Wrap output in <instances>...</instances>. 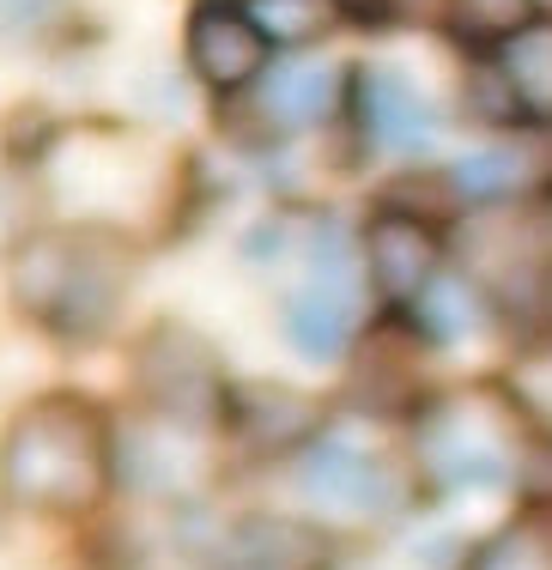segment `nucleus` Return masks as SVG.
I'll return each instance as SVG.
<instances>
[{"mask_svg":"<svg viewBox=\"0 0 552 570\" xmlns=\"http://www.w3.org/2000/svg\"><path fill=\"white\" fill-rule=\"evenodd\" d=\"M328 570H413V564L383 540V547H341V552L328 559Z\"/></svg>","mask_w":552,"mask_h":570,"instance_id":"obj_23","label":"nucleus"},{"mask_svg":"<svg viewBox=\"0 0 552 570\" xmlns=\"http://www.w3.org/2000/svg\"><path fill=\"white\" fill-rule=\"evenodd\" d=\"M492 383L510 395V406L522 413V425H534L541 438H552V334H522V341H510V352L492 364Z\"/></svg>","mask_w":552,"mask_h":570,"instance_id":"obj_19","label":"nucleus"},{"mask_svg":"<svg viewBox=\"0 0 552 570\" xmlns=\"http://www.w3.org/2000/svg\"><path fill=\"white\" fill-rule=\"evenodd\" d=\"M383 322H388V316H383ZM395 322L431 352V358H450V352H474L480 341H492V334H504V328H510L504 309H497L492 297L462 274V267H450V274H443V279L420 297V304H413L407 316H395Z\"/></svg>","mask_w":552,"mask_h":570,"instance_id":"obj_15","label":"nucleus"},{"mask_svg":"<svg viewBox=\"0 0 552 570\" xmlns=\"http://www.w3.org/2000/svg\"><path fill=\"white\" fill-rule=\"evenodd\" d=\"M274 43L262 37V24L249 19L244 0H188L183 12V43L177 67L195 79V91L219 110H237L267 73H274Z\"/></svg>","mask_w":552,"mask_h":570,"instance_id":"obj_12","label":"nucleus"},{"mask_svg":"<svg viewBox=\"0 0 552 570\" xmlns=\"http://www.w3.org/2000/svg\"><path fill=\"white\" fill-rule=\"evenodd\" d=\"M334 406H341V395L286 383V376H237L231 419H225V455L244 473H279L328 431Z\"/></svg>","mask_w":552,"mask_h":570,"instance_id":"obj_11","label":"nucleus"},{"mask_svg":"<svg viewBox=\"0 0 552 570\" xmlns=\"http://www.w3.org/2000/svg\"><path fill=\"white\" fill-rule=\"evenodd\" d=\"M534 334H552V262L541 274V297H534Z\"/></svg>","mask_w":552,"mask_h":570,"instance_id":"obj_25","label":"nucleus"},{"mask_svg":"<svg viewBox=\"0 0 552 570\" xmlns=\"http://www.w3.org/2000/svg\"><path fill=\"white\" fill-rule=\"evenodd\" d=\"M225 473H231L225 438L170 425V419L146 413L134 401L116 406V480H122L128 510L183 515L195 504H213Z\"/></svg>","mask_w":552,"mask_h":570,"instance_id":"obj_7","label":"nucleus"},{"mask_svg":"<svg viewBox=\"0 0 552 570\" xmlns=\"http://www.w3.org/2000/svg\"><path fill=\"white\" fill-rule=\"evenodd\" d=\"M529 0H450V24L443 31L462 49H497L516 24H529Z\"/></svg>","mask_w":552,"mask_h":570,"instance_id":"obj_21","label":"nucleus"},{"mask_svg":"<svg viewBox=\"0 0 552 570\" xmlns=\"http://www.w3.org/2000/svg\"><path fill=\"white\" fill-rule=\"evenodd\" d=\"M37 165L49 183V207L56 225H86V230H110L146 249L152 225H177V213L188 207V170L177 165L165 140H152L146 128H116V121H61L43 146Z\"/></svg>","mask_w":552,"mask_h":570,"instance_id":"obj_3","label":"nucleus"},{"mask_svg":"<svg viewBox=\"0 0 552 570\" xmlns=\"http://www.w3.org/2000/svg\"><path fill=\"white\" fill-rule=\"evenodd\" d=\"M7 12V37H24V43H43V37H61L67 31V0H0Z\"/></svg>","mask_w":552,"mask_h":570,"instance_id":"obj_22","label":"nucleus"},{"mask_svg":"<svg viewBox=\"0 0 552 570\" xmlns=\"http://www.w3.org/2000/svg\"><path fill=\"white\" fill-rule=\"evenodd\" d=\"M274 56H322L341 31H353L341 0H244Z\"/></svg>","mask_w":552,"mask_h":570,"instance_id":"obj_16","label":"nucleus"},{"mask_svg":"<svg viewBox=\"0 0 552 570\" xmlns=\"http://www.w3.org/2000/svg\"><path fill=\"white\" fill-rule=\"evenodd\" d=\"M462 86H455V121H467V128L480 134H510V128H534L529 116H522L516 91H510L504 67H497L492 49H462Z\"/></svg>","mask_w":552,"mask_h":570,"instance_id":"obj_18","label":"nucleus"},{"mask_svg":"<svg viewBox=\"0 0 552 570\" xmlns=\"http://www.w3.org/2000/svg\"><path fill=\"white\" fill-rule=\"evenodd\" d=\"M497 67H504L510 91H516L522 116L534 128H552V19H529L492 49Z\"/></svg>","mask_w":552,"mask_h":570,"instance_id":"obj_17","label":"nucleus"},{"mask_svg":"<svg viewBox=\"0 0 552 570\" xmlns=\"http://www.w3.org/2000/svg\"><path fill=\"white\" fill-rule=\"evenodd\" d=\"M443 176L462 213L552 207V128L480 134L474 146L443 158Z\"/></svg>","mask_w":552,"mask_h":570,"instance_id":"obj_14","label":"nucleus"},{"mask_svg":"<svg viewBox=\"0 0 552 570\" xmlns=\"http://www.w3.org/2000/svg\"><path fill=\"white\" fill-rule=\"evenodd\" d=\"M346 79H353V61L279 56L274 73H267L262 86L237 104V110L249 116L255 153H267V146H309L316 134H341V121H346Z\"/></svg>","mask_w":552,"mask_h":570,"instance_id":"obj_13","label":"nucleus"},{"mask_svg":"<svg viewBox=\"0 0 552 570\" xmlns=\"http://www.w3.org/2000/svg\"><path fill=\"white\" fill-rule=\"evenodd\" d=\"M450 219L407 207V200L371 195L358 213V249H365V285L376 316H407L413 304L455 267V237Z\"/></svg>","mask_w":552,"mask_h":570,"instance_id":"obj_10","label":"nucleus"},{"mask_svg":"<svg viewBox=\"0 0 552 570\" xmlns=\"http://www.w3.org/2000/svg\"><path fill=\"white\" fill-rule=\"evenodd\" d=\"M134 285H140V243L86 225H43L7 249V304L61 352H98L122 341Z\"/></svg>","mask_w":552,"mask_h":570,"instance_id":"obj_4","label":"nucleus"},{"mask_svg":"<svg viewBox=\"0 0 552 570\" xmlns=\"http://www.w3.org/2000/svg\"><path fill=\"white\" fill-rule=\"evenodd\" d=\"M170 547L195 570H328V559L341 552L328 534H316L279 504L225 510L219 498L170 515Z\"/></svg>","mask_w":552,"mask_h":570,"instance_id":"obj_9","label":"nucleus"},{"mask_svg":"<svg viewBox=\"0 0 552 570\" xmlns=\"http://www.w3.org/2000/svg\"><path fill=\"white\" fill-rule=\"evenodd\" d=\"M274 480L279 510L328 534L334 547H383L413 515H425L420 480L401 450V425L358 406H334L328 431L304 455H292Z\"/></svg>","mask_w":552,"mask_h":570,"instance_id":"obj_2","label":"nucleus"},{"mask_svg":"<svg viewBox=\"0 0 552 570\" xmlns=\"http://www.w3.org/2000/svg\"><path fill=\"white\" fill-rule=\"evenodd\" d=\"M237 376L225 364V346L195 316H152L128 334V401L170 425L225 438Z\"/></svg>","mask_w":552,"mask_h":570,"instance_id":"obj_6","label":"nucleus"},{"mask_svg":"<svg viewBox=\"0 0 552 570\" xmlns=\"http://www.w3.org/2000/svg\"><path fill=\"white\" fill-rule=\"evenodd\" d=\"M529 12L534 19H552V0H529Z\"/></svg>","mask_w":552,"mask_h":570,"instance_id":"obj_26","label":"nucleus"},{"mask_svg":"<svg viewBox=\"0 0 552 570\" xmlns=\"http://www.w3.org/2000/svg\"><path fill=\"white\" fill-rule=\"evenodd\" d=\"M522 443H529V425L492 383V371L467 383H437L401 419V450H407L425 510L516 498Z\"/></svg>","mask_w":552,"mask_h":570,"instance_id":"obj_5","label":"nucleus"},{"mask_svg":"<svg viewBox=\"0 0 552 570\" xmlns=\"http://www.w3.org/2000/svg\"><path fill=\"white\" fill-rule=\"evenodd\" d=\"M0 498L12 515L56 528L110 522L122 510L116 406L73 383L24 395L0 431Z\"/></svg>","mask_w":552,"mask_h":570,"instance_id":"obj_1","label":"nucleus"},{"mask_svg":"<svg viewBox=\"0 0 552 570\" xmlns=\"http://www.w3.org/2000/svg\"><path fill=\"white\" fill-rule=\"evenodd\" d=\"M462 570H552V515L510 510L504 522L480 528Z\"/></svg>","mask_w":552,"mask_h":570,"instance_id":"obj_20","label":"nucleus"},{"mask_svg":"<svg viewBox=\"0 0 552 570\" xmlns=\"http://www.w3.org/2000/svg\"><path fill=\"white\" fill-rule=\"evenodd\" d=\"M346 19L353 24H371V31H383V24H395V0H341Z\"/></svg>","mask_w":552,"mask_h":570,"instance_id":"obj_24","label":"nucleus"},{"mask_svg":"<svg viewBox=\"0 0 552 570\" xmlns=\"http://www.w3.org/2000/svg\"><path fill=\"white\" fill-rule=\"evenodd\" d=\"M455 110L413 79L401 61H353L346 79V146L358 165H388V170H425L443 165V134Z\"/></svg>","mask_w":552,"mask_h":570,"instance_id":"obj_8","label":"nucleus"}]
</instances>
